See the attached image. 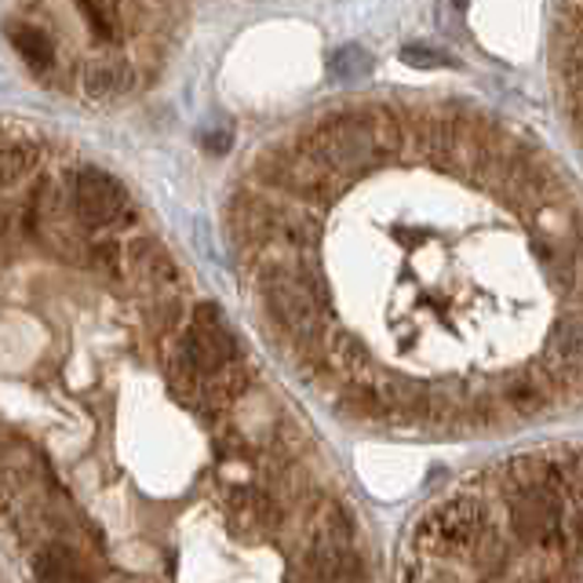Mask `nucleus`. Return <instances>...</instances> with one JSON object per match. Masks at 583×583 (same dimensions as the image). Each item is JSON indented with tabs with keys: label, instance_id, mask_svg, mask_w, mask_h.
Segmentation results:
<instances>
[{
	"label": "nucleus",
	"instance_id": "nucleus-1",
	"mask_svg": "<svg viewBox=\"0 0 583 583\" xmlns=\"http://www.w3.org/2000/svg\"><path fill=\"white\" fill-rule=\"evenodd\" d=\"M0 186V540L30 583H373L292 401L153 234Z\"/></svg>",
	"mask_w": 583,
	"mask_h": 583
},
{
	"label": "nucleus",
	"instance_id": "nucleus-7",
	"mask_svg": "<svg viewBox=\"0 0 583 583\" xmlns=\"http://www.w3.org/2000/svg\"><path fill=\"white\" fill-rule=\"evenodd\" d=\"M401 58H404L409 66H420V69H431V66H442V63H445V55H438V52H431V47H420V44H415V47H404Z\"/></svg>",
	"mask_w": 583,
	"mask_h": 583
},
{
	"label": "nucleus",
	"instance_id": "nucleus-2",
	"mask_svg": "<svg viewBox=\"0 0 583 583\" xmlns=\"http://www.w3.org/2000/svg\"><path fill=\"white\" fill-rule=\"evenodd\" d=\"M230 230L256 325L343 420L463 438L580 395V245L540 158L482 212L449 190L325 216L248 186Z\"/></svg>",
	"mask_w": 583,
	"mask_h": 583
},
{
	"label": "nucleus",
	"instance_id": "nucleus-6",
	"mask_svg": "<svg viewBox=\"0 0 583 583\" xmlns=\"http://www.w3.org/2000/svg\"><path fill=\"white\" fill-rule=\"evenodd\" d=\"M368 69H373V58H368L365 47H343V52H336V58H332V74L339 80H358Z\"/></svg>",
	"mask_w": 583,
	"mask_h": 583
},
{
	"label": "nucleus",
	"instance_id": "nucleus-3",
	"mask_svg": "<svg viewBox=\"0 0 583 583\" xmlns=\"http://www.w3.org/2000/svg\"><path fill=\"white\" fill-rule=\"evenodd\" d=\"M583 504L573 445L515 452L456 482L412 521L398 583H580Z\"/></svg>",
	"mask_w": 583,
	"mask_h": 583
},
{
	"label": "nucleus",
	"instance_id": "nucleus-4",
	"mask_svg": "<svg viewBox=\"0 0 583 583\" xmlns=\"http://www.w3.org/2000/svg\"><path fill=\"white\" fill-rule=\"evenodd\" d=\"M136 85V69L125 58H102L85 69V91L91 99H114Z\"/></svg>",
	"mask_w": 583,
	"mask_h": 583
},
{
	"label": "nucleus",
	"instance_id": "nucleus-8",
	"mask_svg": "<svg viewBox=\"0 0 583 583\" xmlns=\"http://www.w3.org/2000/svg\"><path fill=\"white\" fill-rule=\"evenodd\" d=\"M452 4H456V8H467V4H471V0H452Z\"/></svg>",
	"mask_w": 583,
	"mask_h": 583
},
{
	"label": "nucleus",
	"instance_id": "nucleus-5",
	"mask_svg": "<svg viewBox=\"0 0 583 583\" xmlns=\"http://www.w3.org/2000/svg\"><path fill=\"white\" fill-rule=\"evenodd\" d=\"M11 41H15L19 55L26 58L30 66L47 69V66L55 63V44H52V37H47L44 30H33V26H26V30H15V33H11Z\"/></svg>",
	"mask_w": 583,
	"mask_h": 583
}]
</instances>
